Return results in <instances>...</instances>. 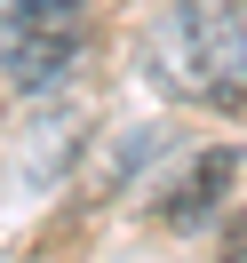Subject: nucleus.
Segmentation results:
<instances>
[{
  "mask_svg": "<svg viewBox=\"0 0 247 263\" xmlns=\"http://www.w3.org/2000/svg\"><path fill=\"white\" fill-rule=\"evenodd\" d=\"M151 80L183 104L239 112L247 104V16L231 0H176L151 32Z\"/></svg>",
  "mask_w": 247,
  "mask_h": 263,
  "instance_id": "f257e3e1",
  "label": "nucleus"
},
{
  "mask_svg": "<svg viewBox=\"0 0 247 263\" xmlns=\"http://www.w3.org/2000/svg\"><path fill=\"white\" fill-rule=\"evenodd\" d=\"M88 48V24H0V88L8 96H48Z\"/></svg>",
  "mask_w": 247,
  "mask_h": 263,
  "instance_id": "f03ea898",
  "label": "nucleus"
},
{
  "mask_svg": "<svg viewBox=\"0 0 247 263\" xmlns=\"http://www.w3.org/2000/svg\"><path fill=\"white\" fill-rule=\"evenodd\" d=\"M0 24H88V0H0Z\"/></svg>",
  "mask_w": 247,
  "mask_h": 263,
  "instance_id": "20e7f679",
  "label": "nucleus"
},
{
  "mask_svg": "<svg viewBox=\"0 0 247 263\" xmlns=\"http://www.w3.org/2000/svg\"><path fill=\"white\" fill-rule=\"evenodd\" d=\"M223 255H239V263H247V199L223 215Z\"/></svg>",
  "mask_w": 247,
  "mask_h": 263,
  "instance_id": "39448f33",
  "label": "nucleus"
},
{
  "mask_svg": "<svg viewBox=\"0 0 247 263\" xmlns=\"http://www.w3.org/2000/svg\"><path fill=\"white\" fill-rule=\"evenodd\" d=\"M231 183H239V144H207V152H192V160L160 183L151 215H160L167 231H199V223H215V208L231 199Z\"/></svg>",
  "mask_w": 247,
  "mask_h": 263,
  "instance_id": "7ed1b4c3",
  "label": "nucleus"
}]
</instances>
